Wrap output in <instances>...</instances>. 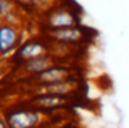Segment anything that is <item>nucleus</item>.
I'll return each instance as SVG.
<instances>
[{
  "mask_svg": "<svg viewBox=\"0 0 129 128\" xmlns=\"http://www.w3.org/2000/svg\"><path fill=\"white\" fill-rule=\"evenodd\" d=\"M50 53V43L49 40H42V39H29L24 42L15 52V56L20 58V61H26L31 58L39 57V56Z\"/></svg>",
  "mask_w": 129,
  "mask_h": 128,
  "instance_id": "7",
  "label": "nucleus"
},
{
  "mask_svg": "<svg viewBox=\"0 0 129 128\" xmlns=\"http://www.w3.org/2000/svg\"><path fill=\"white\" fill-rule=\"evenodd\" d=\"M0 128H10L9 127V122H7V118L4 114L0 113Z\"/></svg>",
  "mask_w": 129,
  "mask_h": 128,
  "instance_id": "13",
  "label": "nucleus"
},
{
  "mask_svg": "<svg viewBox=\"0 0 129 128\" xmlns=\"http://www.w3.org/2000/svg\"><path fill=\"white\" fill-rule=\"evenodd\" d=\"M46 28L50 29H61V28L81 25L79 13L68 6H56L46 13Z\"/></svg>",
  "mask_w": 129,
  "mask_h": 128,
  "instance_id": "2",
  "label": "nucleus"
},
{
  "mask_svg": "<svg viewBox=\"0 0 129 128\" xmlns=\"http://www.w3.org/2000/svg\"><path fill=\"white\" fill-rule=\"evenodd\" d=\"M3 21L6 24L10 25H15V27H21V13L20 10H14V11H10V13L4 14L3 15Z\"/></svg>",
  "mask_w": 129,
  "mask_h": 128,
  "instance_id": "10",
  "label": "nucleus"
},
{
  "mask_svg": "<svg viewBox=\"0 0 129 128\" xmlns=\"http://www.w3.org/2000/svg\"><path fill=\"white\" fill-rule=\"evenodd\" d=\"M76 77L75 70L68 64L57 63L54 66L49 67L47 70L39 72V74L31 77V82L34 85H47V83H56V82H62V81L74 79Z\"/></svg>",
  "mask_w": 129,
  "mask_h": 128,
  "instance_id": "4",
  "label": "nucleus"
},
{
  "mask_svg": "<svg viewBox=\"0 0 129 128\" xmlns=\"http://www.w3.org/2000/svg\"><path fill=\"white\" fill-rule=\"evenodd\" d=\"M18 6L15 4L14 0H0V14L4 15V14L10 13V11L17 10Z\"/></svg>",
  "mask_w": 129,
  "mask_h": 128,
  "instance_id": "11",
  "label": "nucleus"
},
{
  "mask_svg": "<svg viewBox=\"0 0 129 128\" xmlns=\"http://www.w3.org/2000/svg\"><path fill=\"white\" fill-rule=\"evenodd\" d=\"M17 6H34L35 0H14Z\"/></svg>",
  "mask_w": 129,
  "mask_h": 128,
  "instance_id": "12",
  "label": "nucleus"
},
{
  "mask_svg": "<svg viewBox=\"0 0 129 128\" xmlns=\"http://www.w3.org/2000/svg\"><path fill=\"white\" fill-rule=\"evenodd\" d=\"M60 63L58 58L56 56H53L51 53H47V54L39 56V57L31 58V60H26L21 63V71L22 74H25L28 78L34 77V75L39 74V72L47 70L49 67L54 66V64Z\"/></svg>",
  "mask_w": 129,
  "mask_h": 128,
  "instance_id": "9",
  "label": "nucleus"
},
{
  "mask_svg": "<svg viewBox=\"0 0 129 128\" xmlns=\"http://www.w3.org/2000/svg\"><path fill=\"white\" fill-rule=\"evenodd\" d=\"M3 22H4V21H3V15H2V14H0V25L3 24Z\"/></svg>",
  "mask_w": 129,
  "mask_h": 128,
  "instance_id": "14",
  "label": "nucleus"
},
{
  "mask_svg": "<svg viewBox=\"0 0 129 128\" xmlns=\"http://www.w3.org/2000/svg\"><path fill=\"white\" fill-rule=\"evenodd\" d=\"M0 58H2V56H0Z\"/></svg>",
  "mask_w": 129,
  "mask_h": 128,
  "instance_id": "15",
  "label": "nucleus"
},
{
  "mask_svg": "<svg viewBox=\"0 0 129 128\" xmlns=\"http://www.w3.org/2000/svg\"><path fill=\"white\" fill-rule=\"evenodd\" d=\"M22 43L24 42L21 27L10 25L6 22L0 25V56L2 57L15 53Z\"/></svg>",
  "mask_w": 129,
  "mask_h": 128,
  "instance_id": "5",
  "label": "nucleus"
},
{
  "mask_svg": "<svg viewBox=\"0 0 129 128\" xmlns=\"http://www.w3.org/2000/svg\"><path fill=\"white\" fill-rule=\"evenodd\" d=\"M79 89V79L62 81L56 83H47V85H34V95L39 93H51V95H62V96H72Z\"/></svg>",
  "mask_w": 129,
  "mask_h": 128,
  "instance_id": "8",
  "label": "nucleus"
},
{
  "mask_svg": "<svg viewBox=\"0 0 129 128\" xmlns=\"http://www.w3.org/2000/svg\"><path fill=\"white\" fill-rule=\"evenodd\" d=\"M72 96H62V95H51V93H39L34 95L29 99V103L32 107L38 109L40 111H51V110H58L71 103Z\"/></svg>",
  "mask_w": 129,
  "mask_h": 128,
  "instance_id": "6",
  "label": "nucleus"
},
{
  "mask_svg": "<svg viewBox=\"0 0 129 128\" xmlns=\"http://www.w3.org/2000/svg\"><path fill=\"white\" fill-rule=\"evenodd\" d=\"M90 31L86 29L82 25H75V27L61 28V29H50L47 31V40L53 43H61L68 45V46H79L85 40L90 38Z\"/></svg>",
  "mask_w": 129,
  "mask_h": 128,
  "instance_id": "3",
  "label": "nucleus"
},
{
  "mask_svg": "<svg viewBox=\"0 0 129 128\" xmlns=\"http://www.w3.org/2000/svg\"><path fill=\"white\" fill-rule=\"evenodd\" d=\"M10 128H39L43 122V111L32 107H18L11 109L6 114Z\"/></svg>",
  "mask_w": 129,
  "mask_h": 128,
  "instance_id": "1",
  "label": "nucleus"
}]
</instances>
